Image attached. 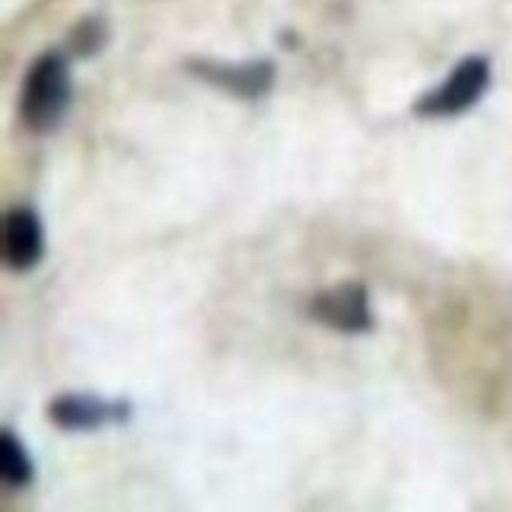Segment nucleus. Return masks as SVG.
<instances>
[{
  "label": "nucleus",
  "instance_id": "0eeeda50",
  "mask_svg": "<svg viewBox=\"0 0 512 512\" xmlns=\"http://www.w3.org/2000/svg\"><path fill=\"white\" fill-rule=\"evenodd\" d=\"M0 468H3L5 483L10 485H25L33 478V465H30L23 445L10 435V430H5L0 438Z\"/></svg>",
  "mask_w": 512,
  "mask_h": 512
},
{
  "label": "nucleus",
  "instance_id": "7ed1b4c3",
  "mask_svg": "<svg viewBox=\"0 0 512 512\" xmlns=\"http://www.w3.org/2000/svg\"><path fill=\"white\" fill-rule=\"evenodd\" d=\"M310 318L340 333H365L373 328L368 290L360 283H340L323 290L310 303Z\"/></svg>",
  "mask_w": 512,
  "mask_h": 512
},
{
  "label": "nucleus",
  "instance_id": "6e6552de",
  "mask_svg": "<svg viewBox=\"0 0 512 512\" xmlns=\"http://www.w3.org/2000/svg\"><path fill=\"white\" fill-rule=\"evenodd\" d=\"M103 38H105V30H103V23L100 20H85V23L78 25V30L73 33V48L75 53H83V55H90L95 53V50L103 45Z\"/></svg>",
  "mask_w": 512,
  "mask_h": 512
},
{
  "label": "nucleus",
  "instance_id": "423d86ee",
  "mask_svg": "<svg viewBox=\"0 0 512 512\" xmlns=\"http://www.w3.org/2000/svg\"><path fill=\"white\" fill-rule=\"evenodd\" d=\"M128 405L103 403L90 395H63L48 408L50 420L63 430H93L105 423L125 418Z\"/></svg>",
  "mask_w": 512,
  "mask_h": 512
},
{
  "label": "nucleus",
  "instance_id": "f03ea898",
  "mask_svg": "<svg viewBox=\"0 0 512 512\" xmlns=\"http://www.w3.org/2000/svg\"><path fill=\"white\" fill-rule=\"evenodd\" d=\"M490 83V65L485 58H468L453 70L448 80L433 93L425 95L415 110L418 115L438 118V115H458L480 100Z\"/></svg>",
  "mask_w": 512,
  "mask_h": 512
},
{
  "label": "nucleus",
  "instance_id": "f257e3e1",
  "mask_svg": "<svg viewBox=\"0 0 512 512\" xmlns=\"http://www.w3.org/2000/svg\"><path fill=\"white\" fill-rule=\"evenodd\" d=\"M70 68L65 55H40L30 65L20 90V118L35 133H48L63 120L70 105Z\"/></svg>",
  "mask_w": 512,
  "mask_h": 512
},
{
  "label": "nucleus",
  "instance_id": "39448f33",
  "mask_svg": "<svg viewBox=\"0 0 512 512\" xmlns=\"http://www.w3.org/2000/svg\"><path fill=\"white\" fill-rule=\"evenodd\" d=\"M5 263L13 270H30L43 255V225L30 208H13L5 215Z\"/></svg>",
  "mask_w": 512,
  "mask_h": 512
},
{
  "label": "nucleus",
  "instance_id": "20e7f679",
  "mask_svg": "<svg viewBox=\"0 0 512 512\" xmlns=\"http://www.w3.org/2000/svg\"><path fill=\"white\" fill-rule=\"evenodd\" d=\"M190 70L208 83L240 95V98H260L270 90L275 80V68L268 60H253L243 65L213 63V60H195Z\"/></svg>",
  "mask_w": 512,
  "mask_h": 512
}]
</instances>
